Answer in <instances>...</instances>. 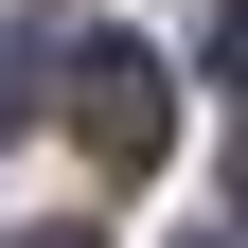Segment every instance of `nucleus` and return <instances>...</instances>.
Returning a JSON list of instances; mask_svg holds the SVG:
<instances>
[{
  "mask_svg": "<svg viewBox=\"0 0 248 248\" xmlns=\"http://www.w3.org/2000/svg\"><path fill=\"white\" fill-rule=\"evenodd\" d=\"M53 71H71L53 107H71V142H89L107 177H142V160L177 142V107H160V53H142V36H89V53H53Z\"/></svg>",
  "mask_w": 248,
  "mask_h": 248,
  "instance_id": "1",
  "label": "nucleus"
},
{
  "mask_svg": "<svg viewBox=\"0 0 248 248\" xmlns=\"http://www.w3.org/2000/svg\"><path fill=\"white\" fill-rule=\"evenodd\" d=\"M36 71H53L36 36H0V124H36Z\"/></svg>",
  "mask_w": 248,
  "mask_h": 248,
  "instance_id": "2",
  "label": "nucleus"
},
{
  "mask_svg": "<svg viewBox=\"0 0 248 248\" xmlns=\"http://www.w3.org/2000/svg\"><path fill=\"white\" fill-rule=\"evenodd\" d=\"M213 89H248V0H231V18H213Z\"/></svg>",
  "mask_w": 248,
  "mask_h": 248,
  "instance_id": "3",
  "label": "nucleus"
},
{
  "mask_svg": "<svg viewBox=\"0 0 248 248\" xmlns=\"http://www.w3.org/2000/svg\"><path fill=\"white\" fill-rule=\"evenodd\" d=\"M231 195H248V124H231Z\"/></svg>",
  "mask_w": 248,
  "mask_h": 248,
  "instance_id": "4",
  "label": "nucleus"
},
{
  "mask_svg": "<svg viewBox=\"0 0 248 248\" xmlns=\"http://www.w3.org/2000/svg\"><path fill=\"white\" fill-rule=\"evenodd\" d=\"M18 248H89V231H18Z\"/></svg>",
  "mask_w": 248,
  "mask_h": 248,
  "instance_id": "5",
  "label": "nucleus"
}]
</instances>
